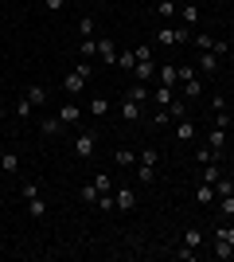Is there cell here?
<instances>
[{
	"label": "cell",
	"mask_w": 234,
	"mask_h": 262,
	"mask_svg": "<svg viewBox=\"0 0 234 262\" xmlns=\"http://www.w3.org/2000/svg\"><path fill=\"white\" fill-rule=\"evenodd\" d=\"M188 39H191L188 28H172V24L156 28V43H160V47H176V43H188Z\"/></svg>",
	"instance_id": "6da1fadb"
},
{
	"label": "cell",
	"mask_w": 234,
	"mask_h": 262,
	"mask_svg": "<svg viewBox=\"0 0 234 262\" xmlns=\"http://www.w3.org/2000/svg\"><path fill=\"white\" fill-rule=\"evenodd\" d=\"M70 149H74V157L90 161V157L98 153V133H94V129H82V133L74 137V145H70Z\"/></svg>",
	"instance_id": "7a4b0ae2"
},
{
	"label": "cell",
	"mask_w": 234,
	"mask_h": 262,
	"mask_svg": "<svg viewBox=\"0 0 234 262\" xmlns=\"http://www.w3.org/2000/svg\"><path fill=\"white\" fill-rule=\"evenodd\" d=\"M113 200H117V211H137V188L133 184H117Z\"/></svg>",
	"instance_id": "3957f363"
},
{
	"label": "cell",
	"mask_w": 234,
	"mask_h": 262,
	"mask_svg": "<svg viewBox=\"0 0 234 262\" xmlns=\"http://www.w3.org/2000/svg\"><path fill=\"white\" fill-rule=\"evenodd\" d=\"M219 67H223V63H219V55H215V51H199V59H195V71H199V75L211 78V75H219Z\"/></svg>",
	"instance_id": "277c9868"
},
{
	"label": "cell",
	"mask_w": 234,
	"mask_h": 262,
	"mask_svg": "<svg viewBox=\"0 0 234 262\" xmlns=\"http://www.w3.org/2000/svg\"><path fill=\"white\" fill-rule=\"evenodd\" d=\"M117 114H121V121H141V118H145L141 102H133V98H121V102H117Z\"/></svg>",
	"instance_id": "5b68a950"
},
{
	"label": "cell",
	"mask_w": 234,
	"mask_h": 262,
	"mask_svg": "<svg viewBox=\"0 0 234 262\" xmlns=\"http://www.w3.org/2000/svg\"><path fill=\"white\" fill-rule=\"evenodd\" d=\"M211 254H215V258H219V262H226V258H234V247H230V243H226V235H223V231H215V243H211Z\"/></svg>",
	"instance_id": "8992f818"
},
{
	"label": "cell",
	"mask_w": 234,
	"mask_h": 262,
	"mask_svg": "<svg viewBox=\"0 0 234 262\" xmlns=\"http://www.w3.org/2000/svg\"><path fill=\"white\" fill-rule=\"evenodd\" d=\"M156 82H160V86H179V71H176V63L156 67Z\"/></svg>",
	"instance_id": "52a82bcc"
},
{
	"label": "cell",
	"mask_w": 234,
	"mask_h": 262,
	"mask_svg": "<svg viewBox=\"0 0 234 262\" xmlns=\"http://www.w3.org/2000/svg\"><path fill=\"white\" fill-rule=\"evenodd\" d=\"M121 94H125V98H133V102H141V106H145V98H152L148 82H137V78H133V82H129V86L121 90Z\"/></svg>",
	"instance_id": "ba28073f"
},
{
	"label": "cell",
	"mask_w": 234,
	"mask_h": 262,
	"mask_svg": "<svg viewBox=\"0 0 234 262\" xmlns=\"http://www.w3.org/2000/svg\"><path fill=\"white\" fill-rule=\"evenodd\" d=\"M23 98L32 102V106H43V102L51 98V90H47L43 82H32V86H23Z\"/></svg>",
	"instance_id": "9c48e42d"
},
{
	"label": "cell",
	"mask_w": 234,
	"mask_h": 262,
	"mask_svg": "<svg viewBox=\"0 0 234 262\" xmlns=\"http://www.w3.org/2000/svg\"><path fill=\"white\" fill-rule=\"evenodd\" d=\"M39 133H43V137H63V133H67V125L59 121V114H51V118L39 121Z\"/></svg>",
	"instance_id": "30bf717a"
},
{
	"label": "cell",
	"mask_w": 234,
	"mask_h": 262,
	"mask_svg": "<svg viewBox=\"0 0 234 262\" xmlns=\"http://www.w3.org/2000/svg\"><path fill=\"white\" fill-rule=\"evenodd\" d=\"M203 243H207V231L203 227H188L184 231V247H188V251H199Z\"/></svg>",
	"instance_id": "8fae6325"
},
{
	"label": "cell",
	"mask_w": 234,
	"mask_h": 262,
	"mask_svg": "<svg viewBox=\"0 0 234 262\" xmlns=\"http://www.w3.org/2000/svg\"><path fill=\"white\" fill-rule=\"evenodd\" d=\"M59 121H63V125H74V121H82V106H78V102L59 106Z\"/></svg>",
	"instance_id": "7c38bea8"
},
{
	"label": "cell",
	"mask_w": 234,
	"mask_h": 262,
	"mask_svg": "<svg viewBox=\"0 0 234 262\" xmlns=\"http://www.w3.org/2000/svg\"><path fill=\"white\" fill-rule=\"evenodd\" d=\"M113 102L106 98V94H98V98H90V118H110Z\"/></svg>",
	"instance_id": "4fadbf2b"
},
{
	"label": "cell",
	"mask_w": 234,
	"mask_h": 262,
	"mask_svg": "<svg viewBox=\"0 0 234 262\" xmlns=\"http://www.w3.org/2000/svg\"><path fill=\"white\" fill-rule=\"evenodd\" d=\"M0 172H4V176H16V172H20V157L12 153V149L0 153Z\"/></svg>",
	"instance_id": "5bb4252c"
},
{
	"label": "cell",
	"mask_w": 234,
	"mask_h": 262,
	"mask_svg": "<svg viewBox=\"0 0 234 262\" xmlns=\"http://www.w3.org/2000/svg\"><path fill=\"white\" fill-rule=\"evenodd\" d=\"M28 204V215L32 219H47V200H43V192L39 196H32V200H23Z\"/></svg>",
	"instance_id": "9a60e30c"
},
{
	"label": "cell",
	"mask_w": 234,
	"mask_h": 262,
	"mask_svg": "<svg viewBox=\"0 0 234 262\" xmlns=\"http://www.w3.org/2000/svg\"><path fill=\"white\" fill-rule=\"evenodd\" d=\"M133 78H137V82H152V78H156V63H152V59L137 63V67H133Z\"/></svg>",
	"instance_id": "2e32d148"
},
{
	"label": "cell",
	"mask_w": 234,
	"mask_h": 262,
	"mask_svg": "<svg viewBox=\"0 0 234 262\" xmlns=\"http://www.w3.org/2000/svg\"><path fill=\"white\" fill-rule=\"evenodd\" d=\"M179 94H184V98H199V94H203V78L199 75H195V78H188V82H179Z\"/></svg>",
	"instance_id": "e0dca14e"
},
{
	"label": "cell",
	"mask_w": 234,
	"mask_h": 262,
	"mask_svg": "<svg viewBox=\"0 0 234 262\" xmlns=\"http://www.w3.org/2000/svg\"><path fill=\"white\" fill-rule=\"evenodd\" d=\"M98 59H101V63H113V67H117V51H113V39H106V35L98 39Z\"/></svg>",
	"instance_id": "ac0fdd59"
},
{
	"label": "cell",
	"mask_w": 234,
	"mask_h": 262,
	"mask_svg": "<svg viewBox=\"0 0 234 262\" xmlns=\"http://www.w3.org/2000/svg\"><path fill=\"white\" fill-rule=\"evenodd\" d=\"M63 90H67V94H82V90H86V78L78 75V71H70V75L63 78Z\"/></svg>",
	"instance_id": "d6986e66"
},
{
	"label": "cell",
	"mask_w": 234,
	"mask_h": 262,
	"mask_svg": "<svg viewBox=\"0 0 234 262\" xmlns=\"http://www.w3.org/2000/svg\"><path fill=\"white\" fill-rule=\"evenodd\" d=\"M195 204H199V208H211V204H215V184H203V180H199V188H195Z\"/></svg>",
	"instance_id": "ffe728a7"
},
{
	"label": "cell",
	"mask_w": 234,
	"mask_h": 262,
	"mask_svg": "<svg viewBox=\"0 0 234 262\" xmlns=\"http://www.w3.org/2000/svg\"><path fill=\"white\" fill-rule=\"evenodd\" d=\"M179 20H184V28H195V24H199V8H195V4H179Z\"/></svg>",
	"instance_id": "44dd1931"
},
{
	"label": "cell",
	"mask_w": 234,
	"mask_h": 262,
	"mask_svg": "<svg viewBox=\"0 0 234 262\" xmlns=\"http://www.w3.org/2000/svg\"><path fill=\"white\" fill-rule=\"evenodd\" d=\"M176 141H195V125H191V118H179V125H176Z\"/></svg>",
	"instance_id": "7402d4cb"
},
{
	"label": "cell",
	"mask_w": 234,
	"mask_h": 262,
	"mask_svg": "<svg viewBox=\"0 0 234 262\" xmlns=\"http://www.w3.org/2000/svg\"><path fill=\"white\" fill-rule=\"evenodd\" d=\"M172 98H176V86H160V82L152 86V102H156V106H168Z\"/></svg>",
	"instance_id": "603a6c76"
},
{
	"label": "cell",
	"mask_w": 234,
	"mask_h": 262,
	"mask_svg": "<svg viewBox=\"0 0 234 262\" xmlns=\"http://www.w3.org/2000/svg\"><path fill=\"white\" fill-rule=\"evenodd\" d=\"M207 145H211L215 153H223V149H226V129H219V125H211V133H207Z\"/></svg>",
	"instance_id": "cb8c5ba5"
},
{
	"label": "cell",
	"mask_w": 234,
	"mask_h": 262,
	"mask_svg": "<svg viewBox=\"0 0 234 262\" xmlns=\"http://www.w3.org/2000/svg\"><path fill=\"white\" fill-rule=\"evenodd\" d=\"M164 110H168V118H176V121H179V118H188V98H172Z\"/></svg>",
	"instance_id": "d4e9b609"
},
{
	"label": "cell",
	"mask_w": 234,
	"mask_h": 262,
	"mask_svg": "<svg viewBox=\"0 0 234 262\" xmlns=\"http://www.w3.org/2000/svg\"><path fill=\"white\" fill-rule=\"evenodd\" d=\"M219 176H223V172H219V161H211V164H199V180H203V184H215Z\"/></svg>",
	"instance_id": "484cf974"
},
{
	"label": "cell",
	"mask_w": 234,
	"mask_h": 262,
	"mask_svg": "<svg viewBox=\"0 0 234 262\" xmlns=\"http://www.w3.org/2000/svg\"><path fill=\"white\" fill-rule=\"evenodd\" d=\"M176 12H179L176 0H156V16H160V20H172Z\"/></svg>",
	"instance_id": "4316f807"
},
{
	"label": "cell",
	"mask_w": 234,
	"mask_h": 262,
	"mask_svg": "<svg viewBox=\"0 0 234 262\" xmlns=\"http://www.w3.org/2000/svg\"><path fill=\"white\" fill-rule=\"evenodd\" d=\"M133 67H137V55H133V47H129V51H121V55H117V71L133 75Z\"/></svg>",
	"instance_id": "83f0119b"
},
{
	"label": "cell",
	"mask_w": 234,
	"mask_h": 262,
	"mask_svg": "<svg viewBox=\"0 0 234 262\" xmlns=\"http://www.w3.org/2000/svg\"><path fill=\"white\" fill-rule=\"evenodd\" d=\"M78 32H82V39H90V35H98V20H94V16H82V20H78Z\"/></svg>",
	"instance_id": "f1b7e54d"
},
{
	"label": "cell",
	"mask_w": 234,
	"mask_h": 262,
	"mask_svg": "<svg viewBox=\"0 0 234 262\" xmlns=\"http://www.w3.org/2000/svg\"><path fill=\"white\" fill-rule=\"evenodd\" d=\"M223 196H234V180L230 176H219V180H215V200H223Z\"/></svg>",
	"instance_id": "f546056e"
},
{
	"label": "cell",
	"mask_w": 234,
	"mask_h": 262,
	"mask_svg": "<svg viewBox=\"0 0 234 262\" xmlns=\"http://www.w3.org/2000/svg\"><path fill=\"white\" fill-rule=\"evenodd\" d=\"M191 39H195V47H199V51H215V43H219L211 32H195Z\"/></svg>",
	"instance_id": "4dcf8cb0"
},
{
	"label": "cell",
	"mask_w": 234,
	"mask_h": 262,
	"mask_svg": "<svg viewBox=\"0 0 234 262\" xmlns=\"http://www.w3.org/2000/svg\"><path fill=\"white\" fill-rule=\"evenodd\" d=\"M211 161H223V153H215L211 145H203V149H195V164H211Z\"/></svg>",
	"instance_id": "1f68e13d"
},
{
	"label": "cell",
	"mask_w": 234,
	"mask_h": 262,
	"mask_svg": "<svg viewBox=\"0 0 234 262\" xmlns=\"http://www.w3.org/2000/svg\"><path fill=\"white\" fill-rule=\"evenodd\" d=\"M78 55H82V59H94V55H98V35L82 39V43H78Z\"/></svg>",
	"instance_id": "d6a6232c"
},
{
	"label": "cell",
	"mask_w": 234,
	"mask_h": 262,
	"mask_svg": "<svg viewBox=\"0 0 234 262\" xmlns=\"http://www.w3.org/2000/svg\"><path fill=\"white\" fill-rule=\"evenodd\" d=\"M137 184H156V168H148V164H137Z\"/></svg>",
	"instance_id": "836d02e7"
},
{
	"label": "cell",
	"mask_w": 234,
	"mask_h": 262,
	"mask_svg": "<svg viewBox=\"0 0 234 262\" xmlns=\"http://www.w3.org/2000/svg\"><path fill=\"white\" fill-rule=\"evenodd\" d=\"M137 164H148V168H156V164H160V153H156V149H141V153H137Z\"/></svg>",
	"instance_id": "e575fe53"
},
{
	"label": "cell",
	"mask_w": 234,
	"mask_h": 262,
	"mask_svg": "<svg viewBox=\"0 0 234 262\" xmlns=\"http://www.w3.org/2000/svg\"><path fill=\"white\" fill-rule=\"evenodd\" d=\"M78 200H82V204H98V188H94V180L78 188Z\"/></svg>",
	"instance_id": "d590c367"
},
{
	"label": "cell",
	"mask_w": 234,
	"mask_h": 262,
	"mask_svg": "<svg viewBox=\"0 0 234 262\" xmlns=\"http://www.w3.org/2000/svg\"><path fill=\"white\" fill-rule=\"evenodd\" d=\"M94 188H98V196H101V192H113V176L110 172H98V176H94Z\"/></svg>",
	"instance_id": "8d00e7d4"
},
{
	"label": "cell",
	"mask_w": 234,
	"mask_h": 262,
	"mask_svg": "<svg viewBox=\"0 0 234 262\" xmlns=\"http://www.w3.org/2000/svg\"><path fill=\"white\" fill-rule=\"evenodd\" d=\"M113 157H117V164H121V168H129V164H137V153H133V149H117V153H113Z\"/></svg>",
	"instance_id": "74e56055"
},
{
	"label": "cell",
	"mask_w": 234,
	"mask_h": 262,
	"mask_svg": "<svg viewBox=\"0 0 234 262\" xmlns=\"http://www.w3.org/2000/svg\"><path fill=\"white\" fill-rule=\"evenodd\" d=\"M176 71H179V82H188V78H195V75H199V71H195L191 63H176Z\"/></svg>",
	"instance_id": "f35d334b"
},
{
	"label": "cell",
	"mask_w": 234,
	"mask_h": 262,
	"mask_svg": "<svg viewBox=\"0 0 234 262\" xmlns=\"http://www.w3.org/2000/svg\"><path fill=\"white\" fill-rule=\"evenodd\" d=\"M16 114H20V118L28 121V118H32V114H35V106H32V102H28V98H20V102H16Z\"/></svg>",
	"instance_id": "ab89813d"
},
{
	"label": "cell",
	"mask_w": 234,
	"mask_h": 262,
	"mask_svg": "<svg viewBox=\"0 0 234 262\" xmlns=\"http://www.w3.org/2000/svg\"><path fill=\"white\" fill-rule=\"evenodd\" d=\"M20 196H23V200H32V196H39V184H35V180H28V184L20 188Z\"/></svg>",
	"instance_id": "60d3db41"
},
{
	"label": "cell",
	"mask_w": 234,
	"mask_h": 262,
	"mask_svg": "<svg viewBox=\"0 0 234 262\" xmlns=\"http://www.w3.org/2000/svg\"><path fill=\"white\" fill-rule=\"evenodd\" d=\"M74 71H78V75H82V78H86V82H90V75H94V63H90V59H82V63H78Z\"/></svg>",
	"instance_id": "b9f144b4"
},
{
	"label": "cell",
	"mask_w": 234,
	"mask_h": 262,
	"mask_svg": "<svg viewBox=\"0 0 234 262\" xmlns=\"http://www.w3.org/2000/svg\"><path fill=\"white\" fill-rule=\"evenodd\" d=\"M133 55H137V63H145V59H152V51H148V43H137V47H133Z\"/></svg>",
	"instance_id": "7bdbcfd3"
},
{
	"label": "cell",
	"mask_w": 234,
	"mask_h": 262,
	"mask_svg": "<svg viewBox=\"0 0 234 262\" xmlns=\"http://www.w3.org/2000/svg\"><path fill=\"white\" fill-rule=\"evenodd\" d=\"M168 121H172V118H168V110H164V106H156V114H152V125H168Z\"/></svg>",
	"instance_id": "ee69618b"
},
{
	"label": "cell",
	"mask_w": 234,
	"mask_h": 262,
	"mask_svg": "<svg viewBox=\"0 0 234 262\" xmlns=\"http://www.w3.org/2000/svg\"><path fill=\"white\" fill-rule=\"evenodd\" d=\"M219 211H223V215H234V196H223V200H219Z\"/></svg>",
	"instance_id": "f6af8a7d"
},
{
	"label": "cell",
	"mask_w": 234,
	"mask_h": 262,
	"mask_svg": "<svg viewBox=\"0 0 234 262\" xmlns=\"http://www.w3.org/2000/svg\"><path fill=\"white\" fill-rule=\"evenodd\" d=\"M215 125H219V129H226V125H230V110H219V114H215Z\"/></svg>",
	"instance_id": "bcb514c9"
},
{
	"label": "cell",
	"mask_w": 234,
	"mask_h": 262,
	"mask_svg": "<svg viewBox=\"0 0 234 262\" xmlns=\"http://www.w3.org/2000/svg\"><path fill=\"white\" fill-rule=\"evenodd\" d=\"M43 8L47 12H63V8H67V0H43Z\"/></svg>",
	"instance_id": "7dc6e473"
},
{
	"label": "cell",
	"mask_w": 234,
	"mask_h": 262,
	"mask_svg": "<svg viewBox=\"0 0 234 262\" xmlns=\"http://www.w3.org/2000/svg\"><path fill=\"white\" fill-rule=\"evenodd\" d=\"M211 110H215V114H219V110H226V98H223V94H211Z\"/></svg>",
	"instance_id": "c3c4849f"
},
{
	"label": "cell",
	"mask_w": 234,
	"mask_h": 262,
	"mask_svg": "<svg viewBox=\"0 0 234 262\" xmlns=\"http://www.w3.org/2000/svg\"><path fill=\"white\" fill-rule=\"evenodd\" d=\"M176 254H179V258H184V262H191V258H199V251H188V247H179Z\"/></svg>",
	"instance_id": "681fc988"
},
{
	"label": "cell",
	"mask_w": 234,
	"mask_h": 262,
	"mask_svg": "<svg viewBox=\"0 0 234 262\" xmlns=\"http://www.w3.org/2000/svg\"><path fill=\"white\" fill-rule=\"evenodd\" d=\"M219 231H223V235H226V243L234 247V223H230V227H219Z\"/></svg>",
	"instance_id": "f907efd6"
},
{
	"label": "cell",
	"mask_w": 234,
	"mask_h": 262,
	"mask_svg": "<svg viewBox=\"0 0 234 262\" xmlns=\"http://www.w3.org/2000/svg\"><path fill=\"white\" fill-rule=\"evenodd\" d=\"M4 114H8V106H4V102H0V125H4Z\"/></svg>",
	"instance_id": "816d5d0a"
},
{
	"label": "cell",
	"mask_w": 234,
	"mask_h": 262,
	"mask_svg": "<svg viewBox=\"0 0 234 262\" xmlns=\"http://www.w3.org/2000/svg\"><path fill=\"white\" fill-rule=\"evenodd\" d=\"M176 4H188V0H176Z\"/></svg>",
	"instance_id": "f5cc1de1"
},
{
	"label": "cell",
	"mask_w": 234,
	"mask_h": 262,
	"mask_svg": "<svg viewBox=\"0 0 234 262\" xmlns=\"http://www.w3.org/2000/svg\"><path fill=\"white\" fill-rule=\"evenodd\" d=\"M219 4H230V0H219Z\"/></svg>",
	"instance_id": "db71d44e"
},
{
	"label": "cell",
	"mask_w": 234,
	"mask_h": 262,
	"mask_svg": "<svg viewBox=\"0 0 234 262\" xmlns=\"http://www.w3.org/2000/svg\"><path fill=\"white\" fill-rule=\"evenodd\" d=\"M98 4H110V0H98Z\"/></svg>",
	"instance_id": "11a10c76"
}]
</instances>
